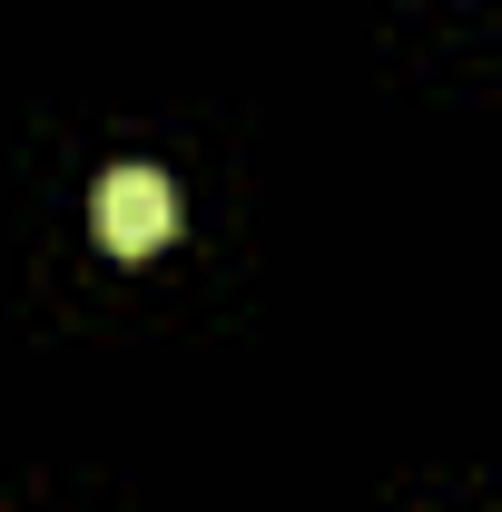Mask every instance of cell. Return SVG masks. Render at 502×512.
Segmentation results:
<instances>
[{"label":"cell","mask_w":502,"mask_h":512,"mask_svg":"<svg viewBox=\"0 0 502 512\" xmlns=\"http://www.w3.org/2000/svg\"><path fill=\"white\" fill-rule=\"evenodd\" d=\"M89 227H99V247L109 256H158L168 237H178V188L158 178V168H109L99 178V197H89Z\"/></svg>","instance_id":"1"}]
</instances>
